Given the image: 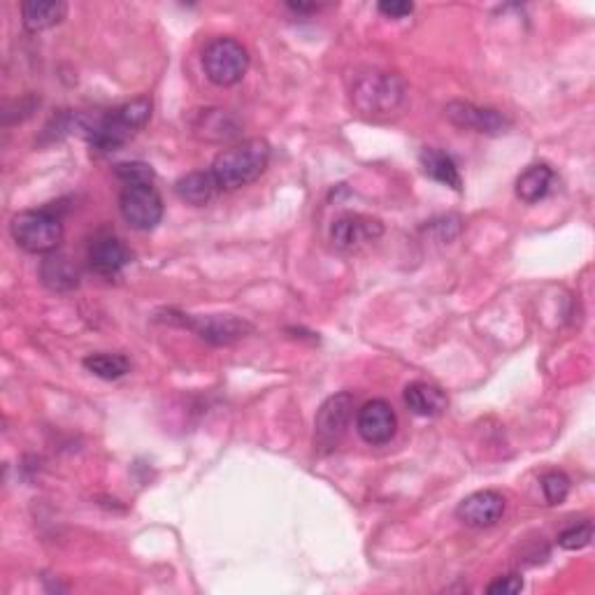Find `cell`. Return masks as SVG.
<instances>
[{"mask_svg":"<svg viewBox=\"0 0 595 595\" xmlns=\"http://www.w3.org/2000/svg\"><path fill=\"white\" fill-rule=\"evenodd\" d=\"M175 191L177 196L184 200V203H189L193 207H203L210 203V200L217 196L219 184L217 179L210 170H198V172H189V175H184L179 182L175 184Z\"/></svg>","mask_w":595,"mask_h":595,"instance_id":"e0dca14e","label":"cell"},{"mask_svg":"<svg viewBox=\"0 0 595 595\" xmlns=\"http://www.w3.org/2000/svg\"><path fill=\"white\" fill-rule=\"evenodd\" d=\"M289 10H293V12H298V14H307V12H317V10H321V5H314V3H289Z\"/></svg>","mask_w":595,"mask_h":595,"instance_id":"484cf974","label":"cell"},{"mask_svg":"<svg viewBox=\"0 0 595 595\" xmlns=\"http://www.w3.org/2000/svg\"><path fill=\"white\" fill-rule=\"evenodd\" d=\"M119 212L135 231H152L163 219V198L154 184L124 186L119 196Z\"/></svg>","mask_w":595,"mask_h":595,"instance_id":"8992f818","label":"cell"},{"mask_svg":"<svg viewBox=\"0 0 595 595\" xmlns=\"http://www.w3.org/2000/svg\"><path fill=\"white\" fill-rule=\"evenodd\" d=\"M554 179H556L554 170H551L547 163H535V166L526 168L519 177H516V196H519V200H523L526 205L540 203L542 198H547Z\"/></svg>","mask_w":595,"mask_h":595,"instance_id":"2e32d148","label":"cell"},{"mask_svg":"<svg viewBox=\"0 0 595 595\" xmlns=\"http://www.w3.org/2000/svg\"><path fill=\"white\" fill-rule=\"evenodd\" d=\"M419 161H421V168H424V172L430 179H435V182H440V184H447L454 191L463 189L461 172H458L456 161L451 159L449 154H444L435 147H426V149H421Z\"/></svg>","mask_w":595,"mask_h":595,"instance_id":"ac0fdd59","label":"cell"},{"mask_svg":"<svg viewBox=\"0 0 595 595\" xmlns=\"http://www.w3.org/2000/svg\"><path fill=\"white\" fill-rule=\"evenodd\" d=\"M270 163V145L261 138L240 142L217 154L210 172L221 191H235L256 182Z\"/></svg>","mask_w":595,"mask_h":595,"instance_id":"6da1fadb","label":"cell"},{"mask_svg":"<svg viewBox=\"0 0 595 595\" xmlns=\"http://www.w3.org/2000/svg\"><path fill=\"white\" fill-rule=\"evenodd\" d=\"M203 68L210 82L217 86H233L247 75L249 54L238 40L217 38L205 47Z\"/></svg>","mask_w":595,"mask_h":595,"instance_id":"277c9868","label":"cell"},{"mask_svg":"<svg viewBox=\"0 0 595 595\" xmlns=\"http://www.w3.org/2000/svg\"><path fill=\"white\" fill-rule=\"evenodd\" d=\"M377 10L382 12L386 19H405L414 12V5L405 3V0H384V3L377 5Z\"/></svg>","mask_w":595,"mask_h":595,"instance_id":"d4e9b609","label":"cell"},{"mask_svg":"<svg viewBox=\"0 0 595 595\" xmlns=\"http://www.w3.org/2000/svg\"><path fill=\"white\" fill-rule=\"evenodd\" d=\"M444 114H447L451 124L463 128V131H475L482 135H503L510 131L512 126V121L500 110L472 105L465 103V100H451V103L444 107Z\"/></svg>","mask_w":595,"mask_h":595,"instance_id":"52a82bcc","label":"cell"},{"mask_svg":"<svg viewBox=\"0 0 595 595\" xmlns=\"http://www.w3.org/2000/svg\"><path fill=\"white\" fill-rule=\"evenodd\" d=\"M114 172H117V177L126 186L154 184V177H156V172L152 170V166H147V163H140V161L117 163V166H114Z\"/></svg>","mask_w":595,"mask_h":595,"instance_id":"603a6c76","label":"cell"},{"mask_svg":"<svg viewBox=\"0 0 595 595\" xmlns=\"http://www.w3.org/2000/svg\"><path fill=\"white\" fill-rule=\"evenodd\" d=\"M407 410L417 417H440L447 410L449 400L440 386L428 382H414L405 389Z\"/></svg>","mask_w":595,"mask_h":595,"instance_id":"9a60e30c","label":"cell"},{"mask_svg":"<svg viewBox=\"0 0 595 595\" xmlns=\"http://www.w3.org/2000/svg\"><path fill=\"white\" fill-rule=\"evenodd\" d=\"M40 279L47 289L66 293L80 286V270L68 254L52 252L40 263Z\"/></svg>","mask_w":595,"mask_h":595,"instance_id":"4fadbf2b","label":"cell"},{"mask_svg":"<svg viewBox=\"0 0 595 595\" xmlns=\"http://www.w3.org/2000/svg\"><path fill=\"white\" fill-rule=\"evenodd\" d=\"M351 414H354V396L351 393H335L319 407L317 421H314V447L321 454H331L338 449L349 428Z\"/></svg>","mask_w":595,"mask_h":595,"instance_id":"5b68a950","label":"cell"},{"mask_svg":"<svg viewBox=\"0 0 595 595\" xmlns=\"http://www.w3.org/2000/svg\"><path fill=\"white\" fill-rule=\"evenodd\" d=\"M12 240L28 254L59 252L63 240L61 217L52 210H26L19 212L10 224Z\"/></svg>","mask_w":595,"mask_h":595,"instance_id":"3957f363","label":"cell"},{"mask_svg":"<svg viewBox=\"0 0 595 595\" xmlns=\"http://www.w3.org/2000/svg\"><path fill=\"white\" fill-rule=\"evenodd\" d=\"M505 498L498 491H477L456 507V519L470 528H491L503 519Z\"/></svg>","mask_w":595,"mask_h":595,"instance_id":"30bf717a","label":"cell"},{"mask_svg":"<svg viewBox=\"0 0 595 595\" xmlns=\"http://www.w3.org/2000/svg\"><path fill=\"white\" fill-rule=\"evenodd\" d=\"M131 263V252L117 235L100 233L89 247V265L100 277H117Z\"/></svg>","mask_w":595,"mask_h":595,"instance_id":"7c38bea8","label":"cell"},{"mask_svg":"<svg viewBox=\"0 0 595 595\" xmlns=\"http://www.w3.org/2000/svg\"><path fill=\"white\" fill-rule=\"evenodd\" d=\"M398 417L386 400H370L356 414V430L368 444H386L393 440Z\"/></svg>","mask_w":595,"mask_h":595,"instance_id":"9c48e42d","label":"cell"},{"mask_svg":"<svg viewBox=\"0 0 595 595\" xmlns=\"http://www.w3.org/2000/svg\"><path fill=\"white\" fill-rule=\"evenodd\" d=\"M68 14V5L61 0H26L21 5V24L28 33H42L59 26Z\"/></svg>","mask_w":595,"mask_h":595,"instance_id":"5bb4252c","label":"cell"},{"mask_svg":"<svg viewBox=\"0 0 595 595\" xmlns=\"http://www.w3.org/2000/svg\"><path fill=\"white\" fill-rule=\"evenodd\" d=\"M382 233L384 226L379 219L363 217V214H344L331 226V242L342 252H354L365 242L377 240Z\"/></svg>","mask_w":595,"mask_h":595,"instance_id":"8fae6325","label":"cell"},{"mask_svg":"<svg viewBox=\"0 0 595 595\" xmlns=\"http://www.w3.org/2000/svg\"><path fill=\"white\" fill-rule=\"evenodd\" d=\"M542 491L549 505H561L570 493V477L565 472L551 470L542 477Z\"/></svg>","mask_w":595,"mask_h":595,"instance_id":"7402d4cb","label":"cell"},{"mask_svg":"<svg viewBox=\"0 0 595 595\" xmlns=\"http://www.w3.org/2000/svg\"><path fill=\"white\" fill-rule=\"evenodd\" d=\"M238 128H240L238 121H235L226 110H203L196 124H193L196 135L210 142L231 140L238 135Z\"/></svg>","mask_w":595,"mask_h":595,"instance_id":"d6986e66","label":"cell"},{"mask_svg":"<svg viewBox=\"0 0 595 595\" xmlns=\"http://www.w3.org/2000/svg\"><path fill=\"white\" fill-rule=\"evenodd\" d=\"M593 540V523L584 521L577 523V526L565 528L561 535H558V547L565 551H579L584 547H589Z\"/></svg>","mask_w":595,"mask_h":595,"instance_id":"44dd1931","label":"cell"},{"mask_svg":"<svg viewBox=\"0 0 595 595\" xmlns=\"http://www.w3.org/2000/svg\"><path fill=\"white\" fill-rule=\"evenodd\" d=\"M407 98V86L403 77L384 73V70H365L356 75L351 84V103L358 112L379 117V114H393L400 110Z\"/></svg>","mask_w":595,"mask_h":595,"instance_id":"7a4b0ae2","label":"cell"},{"mask_svg":"<svg viewBox=\"0 0 595 595\" xmlns=\"http://www.w3.org/2000/svg\"><path fill=\"white\" fill-rule=\"evenodd\" d=\"M179 317H182L179 319L182 326L191 328L198 338L212 344H233L254 331L252 324H247L245 319L231 317V314H226V317H219V314H214V317H189V314H179Z\"/></svg>","mask_w":595,"mask_h":595,"instance_id":"ba28073f","label":"cell"},{"mask_svg":"<svg viewBox=\"0 0 595 595\" xmlns=\"http://www.w3.org/2000/svg\"><path fill=\"white\" fill-rule=\"evenodd\" d=\"M489 591L491 595H516L523 591V579L519 575H505V577H498L496 582L489 584Z\"/></svg>","mask_w":595,"mask_h":595,"instance_id":"cb8c5ba5","label":"cell"},{"mask_svg":"<svg viewBox=\"0 0 595 595\" xmlns=\"http://www.w3.org/2000/svg\"><path fill=\"white\" fill-rule=\"evenodd\" d=\"M84 368L100 379H112L124 377L128 370H131V363H128L126 356L121 354H107V351H100V354H89L84 358Z\"/></svg>","mask_w":595,"mask_h":595,"instance_id":"ffe728a7","label":"cell"}]
</instances>
